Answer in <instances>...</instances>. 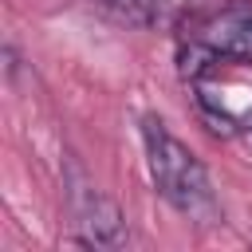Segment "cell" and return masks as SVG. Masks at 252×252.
<instances>
[{"instance_id": "obj_1", "label": "cell", "mask_w": 252, "mask_h": 252, "mask_svg": "<svg viewBox=\"0 0 252 252\" xmlns=\"http://www.w3.org/2000/svg\"><path fill=\"white\" fill-rule=\"evenodd\" d=\"M142 142H146V165L150 177L158 185V193L189 220L197 224H217L220 205L213 193V181L205 173V165L197 161V154L169 134V126L154 114L142 118Z\"/></svg>"}, {"instance_id": "obj_2", "label": "cell", "mask_w": 252, "mask_h": 252, "mask_svg": "<svg viewBox=\"0 0 252 252\" xmlns=\"http://www.w3.org/2000/svg\"><path fill=\"white\" fill-rule=\"evenodd\" d=\"M63 185H67L75 244H87V248H122V244L130 240V228H126L122 209L83 173V165H79L75 158H67Z\"/></svg>"}, {"instance_id": "obj_3", "label": "cell", "mask_w": 252, "mask_h": 252, "mask_svg": "<svg viewBox=\"0 0 252 252\" xmlns=\"http://www.w3.org/2000/svg\"><path fill=\"white\" fill-rule=\"evenodd\" d=\"M185 43L205 47L217 63L220 59L252 63V4L224 0V4L197 8L185 20Z\"/></svg>"}, {"instance_id": "obj_4", "label": "cell", "mask_w": 252, "mask_h": 252, "mask_svg": "<svg viewBox=\"0 0 252 252\" xmlns=\"http://www.w3.org/2000/svg\"><path fill=\"white\" fill-rule=\"evenodd\" d=\"M114 20L122 24H134V28H154L161 20V0H98Z\"/></svg>"}]
</instances>
